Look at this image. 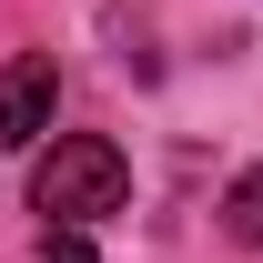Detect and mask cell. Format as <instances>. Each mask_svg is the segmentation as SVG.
<instances>
[{"mask_svg":"<svg viewBox=\"0 0 263 263\" xmlns=\"http://www.w3.org/2000/svg\"><path fill=\"white\" fill-rule=\"evenodd\" d=\"M223 233H233V243H263V162L233 172V193H223Z\"/></svg>","mask_w":263,"mask_h":263,"instance_id":"obj_3","label":"cell"},{"mask_svg":"<svg viewBox=\"0 0 263 263\" xmlns=\"http://www.w3.org/2000/svg\"><path fill=\"white\" fill-rule=\"evenodd\" d=\"M51 263H101V253L81 243V233H61V243H51Z\"/></svg>","mask_w":263,"mask_h":263,"instance_id":"obj_4","label":"cell"},{"mask_svg":"<svg viewBox=\"0 0 263 263\" xmlns=\"http://www.w3.org/2000/svg\"><path fill=\"white\" fill-rule=\"evenodd\" d=\"M51 101H61L51 51H21V61L0 71V142H10V152H31L41 132H51Z\"/></svg>","mask_w":263,"mask_h":263,"instance_id":"obj_2","label":"cell"},{"mask_svg":"<svg viewBox=\"0 0 263 263\" xmlns=\"http://www.w3.org/2000/svg\"><path fill=\"white\" fill-rule=\"evenodd\" d=\"M122 193H132V162H122V142H101V132H71V142H51L31 162V213L61 223V233L122 213Z\"/></svg>","mask_w":263,"mask_h":263,"instance_id":"obj_1","label":"cell"}]
</instances>
